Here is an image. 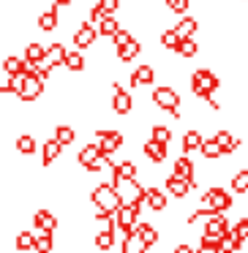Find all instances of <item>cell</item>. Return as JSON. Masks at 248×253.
I'll use <instances>...</instances> for the list:
<instances>
[{"label": "cell", "instance_id": "1", "mask_svg": "<svg viewBox=\"0 0 248 253\" xmlns=\"http://www.w3.org/2000/svg\"><path fill=\"white\" fill-rule=\"evenodd\" d=\"M215 90H221V77L210 68H197L191 74V93L199 101H207L215 95Z\"/></svg>", "mask_w": 248, "mask_h": 253}, {"label": "cell", "instance_id": "2", "mask_svg": "<svg viewBox=\"0 0 248 253\" xmlns=\"http://www.w3.org/2000/svg\"><path fill=\"white\" fill-rule=\"evenodd\" d=\"M150 101H153L161 112H169L175 120H180V117H183V112H180L183 98H180V93H177L175 87H169V84H158V87H153Z\"/></svg>", "mask_w": 248, "mask_h": 253}, {"label": "cell", "instance_id": "3", "mask_svg": "<svg viewBox=\"0 0 248 253\" xmlns=\"http://www.w3.org/2000/svg\"><path fill=\"white\" fill-rule=\"evenodd\" d=\"M90 202H93L96 210H106V212H117L123 207V202H120V196H117L112 182H99L90 191Z\"/></svg>", "mask_w": 248, "mask_h": 253}, {"label": "cell", "instance_id": "4", "mask_svg": "<svg viewBox=\"0 0 248 253\" xmlns=\"http://www.w3.org/2000/svg\"><path fill=\"white\" fill-rule=\"evenodd\" d=\"M202 207H213L215 212H229L232 207H235V199H232V193L226 191V188H221V185H210L207 191L202 193Z\"/></svg>", "mask_w": 248, "mask_h": 253}, {"label": "cell", "instance_id": "5", "mask_svg": "<svg viewBox=\"0 0 248 253\" xmlns=\"http://www.w3.org/2000/svg\"><path fill=\"white\" fill-rule=\"evenodd\" d=\"M96 142H99V147H101V153H104V158H112V155L117 153V150L123 147V133L120 131H115V128H99L96 131Z\"/></svg>", "mask_w": 248, "mask_h": 253}, {"label": "cell", "instance_id": "6", "mask_svg": "<svg viewBox=\"0 0 248 253\" xmlns=\"http://www.w3.org/2000/svg\"><path fill=\"white\" fill-rule=\"evenodd\" d=\"M139 210H142V204H123V207L115 212L117 229H120L123 234H128V231L137 229V223H139Z\"/></svg>", "mask_w": 248, "mask_h": 253}, {"label": "cell", "instance_id": "7", "mask_svg": "<svg viewBox=\"0 0 248 253\" xmlns=\"http://www.w3.org/2000/svg\"><path fill=\"white\" fill-rule=\"evenodd\" d=\"M131 109H134V95L126 87H120L117 82H112V112L126 117V115H131Z\"/></svg>", "mask_w": 248, "mask_h": 253}, {"label": "cell", "instance_id": "8", "mask_svg": "<svg viewBox=\"0 0 248 253\" xmlns=\"http://www.w3.org/2000/svg\"><path fill=\"white\" fill-rule=\"evenodd\" d=\"M172 174L175 177H183V180L194 182V188H199V180H197V164H194L188 155H177L172 161Z\"/></svg>", "mask_w": 248, "mask_h": 253}, {"label": "cell", "instance_id": "9", "mask_svg": "<svg viewBox=\"0 0 248 253\" xmlns=\"http://www.w3.org/2000/svg\"><path fill=\"white\" fill-rule=\"evenodd\" d=\"M96 39H99V28L90 22H82L77 30H74V46H77L79 52L90 49V46L96 44Z\"/></svg>", "mask_w": 248, "mask_h": 253}, {"label": "cell", "instance_id": "10", "mask_svg": "<svg viewBox=\"0 0 248 253\" xmlns=\"http://www.w3.org/2000/svg\"><path fill=\"white\" fill-rule=\"evenodd\" d=\"M229 231H232V223H229L226 215H213V218H207V220H204V226H202V234L215 237V240H224Z\"/></svg>", "mask_w": 248, "mask_h": 253}, {"label": "cell", "instance_id": "11", "mask_svg": "<svg viewBox=\"0 0 248 253\" xmlns=\"http://www.w3.org/2000/svg\"><path fill=\"white\" fill-rule=\"evenodd\" d=\"M128 84H131L134 90L137 87H150V84H155V66H150V63H142V66H137L131 71V77H128Z\"/></svg>", "mask_w": 248, "mask_h": 253}, {"label": "cell", "instance_id": "12", "mask_svg": "<svg viewBox=\"0 0 248 253\" xmlns=\"http://www.w3.org/2000/svg\"><path fill=\"white\" fill-rule=\"evenodd\" d=\"M139 177V166L137 161H120V164H112V185L117 182H128Z\"/></svg>", "mask_w": 248, "mask_h": 253}, {"label": "cell", "instance_id": "13", "mask_svg": "<svg viewBox=\"0 0 248 253\" xmlns=\"http://www.w3.org/2000/svg\"><path fill=\"white\" fill-rule=\"evenodd\" d=\"M142 153L153 166H161L166 161V155H169V144H161V142H155V139H148V142L142 144Z\"/></svg>", "mask_w": 248, "mask_h": 253}, {"label": "cell", "instance_id": "14", "mask_svg": "<svg viewBox=\"0 0 248 253\" xmlns=\"http://www.w3.org/2000/svg\"><path fill=\"white\" fill-rule=\"evenodd\" d=\"M164 191L169 193V196H175V199H186L188 193L194 191V182L183 180V177H175V174H169V177L164 180Z\"/></svg>", "mask_w": 248, "mask_h": 253}, {"label": "cell", "instance_id": "15", "mask_svg": "<svg viewBox=\"0 0 248 253\" xmlns=\"http://www.w3.org/2000/svg\"><path fill=\"white\" fill-rule=\"evenodd\" d=\"M33 226L41 231V234H55L57 231V218H55V212H50V210H36V215H33Z\"/></svg>", "mask_w": 248, "mask_h": 253}, {"label": "cell", "instance_id": "16", "mask_svg": "<svg viewBox=\"0 0 248 253\" xmlns=\"http://www.w3.org/2000/svg\"><path fill=\"white\" fill-rule=\"evenodd\" d=\"M145 204H148L153 212H166V207H169L166 191H161V188H155V185H148V191H145Z\"/></svg>", "mask_w": 248, "mask_h": 253}, {"label": "cell", "instance_id": "17", "mask_svg": "<svg viewBox=\"0 0 248 253\" xmlns=\"http://www.w3.org/2000/svg\"><path fill=\"white\" fill-rule=\"evenodd\" d=\"M41 93H44V82H41L39 77H28L22 84V93H19V101H25V104H30V101L41 98Z\"/></svg>", "mask_w": 248, "mask_h": 253}, {"label": "cell", "instance_id": "18", "mask_svg": "<svg viewBox=\"0 0 248 253\" xmlns=\"http://www.w3.org/2000/svg\"><path fill=\"white\" fill-rule=\"evenodd\" d=\"M202 142H204V136H202V131H199V128H191V131H186V133H183V142H180L183 155L199 153V150H202Z\"/></svg>", "mask_w": 248, "mask_h": 253}, {"label": "cell", "instance_id": "19", "mask_svg": "<svg viewBox=\"0 0 248 253\" xmlns=\"http://www.w3.org/2000/svg\"><path fill=\"white\" fill-rule=\"evenodd\" d=\"M60 153H63V144L57 142L55 136H52V139H47V142H44V147H41V164H44V166H52L57 158H60Z\"/></svg>", "mask_w": 248, "mask_h": 253}, {"label": "cell", "instance_id": "20", "mask_svg": "<svg viewBox=\"0 0 248 253\" xmlns=\"http://www.w3.org/2000/svg\"><path fill=\"white\" fill-rule=\"evenodd\" d=\"M137 234L142 237V242L148 248H155L161 242V231L155 229L153 223H148V220H142V223H137Z\"/></svg>", "mask_w": 248, "mask_h": 253}, {"label": "cell", "instance_id": "21", "mask_svg": "<svg viewBox=\"0 0 248 253\" xmlns=\"http://www.w3.org/2000/svg\"><path fill=\"white\" fill-rule=\"evenodd\" d=\"M197 30H199V19L197 17H180V22L175 25V33L180 36V41L183 39H194V36H197Z\"/></svg>", "mask_w": 248, "mask_h": 253}, {"label": "cell", "instance_id": "22", "mask_svg": "<svg viewBox=\"0 0 248 253\" xmlns=\"http://www.w3.org/2000/svg\"><path fill=\"white\" fill-rule=\"evenodd\" d=\"M148 251H150V248L142 242V237L137 234V229L128 231V234L123 237V251L120 253H148Z\"/></svg>", "mask_w": 248, "mask_h": 253}, {"label": "cell", "instance_id": "23", "mask_svg": "<svg viewBox=\"0 0 248 253\" xmlns=\"http://www.w3.org/2000/svg\"><path fill=\"white\" fill-rule=\"evenodd\" d=\"M66 55H68V49L63 44H50L47 46V63H50L52 68H57V66H66Z\"/></svg>", "mask_w": 248, "mask_h": 253}, {"label": "cell", "instance_id": "24", "mask_svg": "<svg viewBox=\"0 0 248 253\" xmlns=\"http://www.w3.org/2000/svg\"><path fill=\"white\" fill-rule=\"evenodd\" d=\"M57 25H60V14H57V6H52L50 11L39 14V30H44V33H52Z\"/></svg>", "mask_w": 248, "mask_h": 253}, {"label": "cell", "instance_id": "25", "mask_svg": "<svg viewBox=\"0 0 248 253\" xmlns=\"http://www.w3.org/2000/svg\"><path fill=\"white\" fill-rule=\"evenodd\" d=\"M139 52H142V44H139V39H134V41H128L123 49H117V60L128 66V63H134L139 57Z\"/></svg>", "mask_w": 248, "mask_h": 253}, {"label": "cell", "instance_id": "26", "mask_svg": "<svg viewBox=\"0 0 248 253\" xmlns=\"http://www.w3.org/2000/svg\"><path fill=\"white\" fill-rule=\"evenodd\" d=\"M232 193H237V196H248V169H237L235 174H232Z\"/></svg>", "mask_w": 248, "mask_h": 253}, {"label": "cell", "instance_id": "27", "mask_svg": "<svg viewBox=\"0 0 248 253\" xmlns=\"http://www.w3.org/2000/svg\"><path fill=\"white\" fill-rule=\"evenodd\" d=\"M25 60L28 63H44L47 60V46L39 44V41H30V44L25 46Z\"/></svg>", "mask_w": 248, "mask_h": 253}, {"label": "cell", "instance_id": "28", "mask_svg": "<svg viewBox=\"0 0 248 253\" xmlns=\"http://www.w3.org/2000/svg\"><path fill=\"white\" fill-rule=\"evenodd\" d=\"M199 155H202L204 161H210V164H213V161H221V158H224V153H221V147H218V142H215V139H204V142H202V150H199Z\"/></svg>", "mask_w": 248, "mask_h": 253}, {"label": "cell", "instance_id": "29", "mask_svg": "<svg viewBox=\"0 0 248 253\" xmlns=\"http://www.w3.org/2000/svg\"><path fill=\"white\" fill-rule=\"evenodd\" d=\"M158 44L164 46L166 52H175V55H177V46H180V36L175 33V28H166V30H161Z\"/></svg>", "mask_w": 248, "mask_h": 253}, {"label": "cell", "instance_id": "30", "mask_svg": "<svg viewBox=\"0 0 248 253\" xmlns=\"http://www.w3.org/2000/svg\"><path fill=\"white\" fill-rule=\"evenodd\" d=\"M117 30H120L117 17H104V19L99 22V36H101V39H115Z\"/></svg>", "mask_w": 248, "mask_h": 253}, {"label": "cell", "instance_id": "31", "mask_svg": "<svg viewBox=\"0 0 248 253\" xmlns=\"http://www.w3.org/2000/svg\"><path fill=\"white\" fill-rule=\"evenodd\" d=\"M93 245L99 248L101 253L112 251V248H115V231H112V229H106V231H99V234H96V240H93Z\"/></svg>", "mask_w": 248, "mask_h": 253}, {"label": "cell", "instance_id": "32", "mask_svg": "<svg viewBox=\"0 0 248 253\" xmlns=\"http://www.w3.org/2000/svg\"><path fill=\"white\" fill-rule=\"evenodd\" d=\"M199 55V44L197 39H183L180 46H177V57H183V60H191V57Z\"/></svg>", "mask_w": 248, "mask_h": 253}, {"label": "cell", "instance_id": "33", "mask_svg": "<svg viewBox=\"0 0 248 253\" xmlns=\"http://www.w3.org/2000/svg\"><path fill=\"white\" fill-rule=\"evenodd\" d=\"M3 71L8 77H17V74H25V57H17V55H8L3 60Z\"/></svg>", "mask_w": 248, "mask_h": 253}, {"label": "cell", "instance_id": "34", "mask_svg": "<svg viewBox=\"0 0 248 253\" xmlns=\"http://www.w3.org/2000/svg\"><path fill=\"white\" fill-rule=\"evenodd\" d=\"M14 245H17V251H22V253L33 251V248H36V234H33V231H28V229H22L17 234V240H14Z\"/></svg>", "mask_w": 248, "mask_h": 253}, {"label": "cell", "instance_id": "35", "mask_svg": "<svg viewBox=\"0 0 248 253\" xmlns=\"http://www.w3.org/2000/svg\"><path fill=\"white\" fill-rule=\"evenodd\" d=\"M55 139L63 144V147H68V144L77 142V131H74L71 126H66V123H63V126H57V128H55Z\"/></svg>", "mask_w": 248, "mask_h": 253}, {"label": "cell", "instance_id": "36", "mask_svg": "<svg viewBox=\"0 0 248 253\" xmlns=\"http://www.w3.org/2000/svg\"><path fill=\"white\" fill-rule=\"evenodd\" d=\"M66 68L71 74H79V71H85V55L79 49H74V52H68L66 55Z\"/></svg>", "mask_w": 248, "mask_h": 253}, {"label": "cell", "instance_id": "37", "mask_svg": "<svg viewBox=\"0 0 248 253\" xmlns=\"http://www.w3.org/2000/svg\"><path fill=\"white\" fill-rule=\"evenodd\" d=\"M232 234L246 245V242H248V215H240V218L232 223Z\"/></svg>", "mask_w": 248, "mask_h": 253}, {"label": "cell", "instance_id": "38", "mask_svg": "<svg viewBox=\"0 0 248 253\" xmlns=\"http://www.w3.org/2000/svg\"><path fill=\"white\" fill-rule=\"evenodd\" d=\"M36 253H60L55 251V240H52V234H39L36 237Z\"/></svg>", "mask_w": 248, "mask_h": 253}, {"label": "cell", "instance_id": "39", "mask_svg": "<svg viewBox=\"0 0 248 253\" xmlns=\"http://www.w3.org/2000/svg\"><path fill=\"white\" fill-rule=\"evenodd\" d=\"M17 153H22V155H33L36 153V139L30 136V133H22V136L17 139Z\"/></svg>", "mask_w": 248, "mask_h": 253}, {"label": "cell", "instance_id": "40", "mask_svg": "<svg viewBox=\"0 0 248 253\" xmlns=\"http://www.w3.org/2000/svg\"><path fill=\"white\" fill-rule=\"evenodd\" d=\"M150 139H155V142H161V144H169L172 142V131L166 126H158V123H155V126L150 128Z\"/></svg>", "mask_w": 248, "mask_h": 253}, {"label": "cell", "instance_id": "41", "mask_svg": "<svg viewBox=\"0 0 248 253\" xmlns=\"http://www.w3.org/2000/svg\"><path fill=\"white\" fill-rule=\"evenodd\" d=\"M237 251H243V242L229 231V234H226L224 240H221V253H237Z\"/></svg>", "mask_w": 248, "mask_h": 253}, {"label": "cell", "instance_id": "42", "mask_svg": "<svg viewBox=\"0 0 248 253\" xmlns=\"http://www.w3.org/2000/svg\"><path fill=\"white\" fill-rule=\"evenodd\" d=\"M166 8L177 17H186V11L191 8V0H166Z\"/></svg>", "mask_w": 248, "mask_h": 253}, {"label": "cell", "instance_id": "43", "mask_svg": "<svg viewBox=\"0 0 248 253\" xmlns=\"http://www.w3.org/2000/svg\"><path fill=\"white\" fill-rule=\"evenodd\" d=\"M128 41H134V33H131V30H126V28H120V30H117V36L112 39V44H115V52L123 49Z\"/></svg>", "mask_w": 248, "mask_h": 253}, {"label": "cell", "instance_id": "44", "mask_svg": "<svg viewBox=\"0 0 248 253\" xmlns=\"http://www.w3.org/2000/svg\"><path fill=\"white\" fill-rule=\"evenodd\" d=\"M197 253H221V245H218V242H210V240H202V237H199Z\"/></svg>", "mask_w": 248, "mask_h": 253}, {"label": "cell", "instance_id": "45", "mask_svg": "<svg viewBox=\"0 0 248 253\" xmlns=\"http://www.w3.org/2000/svg\"><path fill=\"white\" fill-rule=\"evenodd\" d=\"M99 6H101V11H104L106 17H115L117 8H120V0H99Z\"/></svg>", "mask_w": 248, "mask_h": 253}, {"label": "cell", "instance_id": "46", "mask_svg": "<svg viewBox=\"0 0 248 253\" xmlns=\"http://www.w3.org/2000/svg\"><path fill=\"white\" fill-rule=\"evenodd\" d=\"M172 251H175V253H197V248L188 245V242H177V245L172 248Z\"/></svg>", "mask_w": 248, "mask_h": 253}, {"label": "cell", "instance_id": "47", "mask_svg": "<svg viewBox=\"0 0 248 253\" xmlns=\"http://www.w3.org/2000/svg\"><path fill=\"white\" fill-rule=\"evenodd\" d=\"M52 6L63 8V6H74V0H52Z\"/></svg>", "mask_w": 248, "mask_h": 253}, {"label": "cell", "instance_id": "48", "mask_svg": "<svg viewBox=\"0 0 248 253\" xmlns=\"http://www.w3.org/2000/svg\"><path fill=\"white\" fill-rule=\"evenodd\" d=\"M243 3H248V0H243Z\"/></svg>", "mask_w": 248, "mask_h": 253}, {"label": "cell", "instance_id": "49", "mask_svg": "<svg viewBox=\"0 0 248 253\" xmlns=\"http://www.w3.org/2000/svg\"><path fill=\"white\" fill-rule=\"evenodd\" d=\"M169 253H175V251H169Z\"/></svg>", "mask_w": 248, "mask_h": 253}]
</instances>
